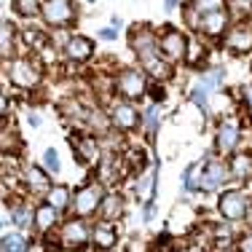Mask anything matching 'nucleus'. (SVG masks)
I'll return each mask as SVG.
<instances>
[{
    "instance_id": "obj_10",
    "label": "nucleus",
    "mask_w": 252,
    "mask_h": 252,
    "mask_svg": "<svg viewBox=\"0 0 252 252\" xmlns=\"http://www.w3.org/2000/svg\"><path fill=\"white\" fill-rule=\"evenodd\" d=\"M228 11H207V14H201V19L196 22V27L201 30L204 35H209V38H218V35H223L228 30Z\"/></svg>"
},
{
    "instance_id": "obj_8",
    "label": "nucleus",
    "mask_w": 252,
    "mask_h": 252,
    "mask_svg": "<svg viewBox=\"0 0 252 252\" xmlns=\"http://www.w3.org/2000/svg\"><path fill=\"white\" fill-rule=\"evenodd\" d=\"M129 43H131V49H134V54L140 59H145V57H151V54L158 51V40L153 38V32L148 27H134L129 32Z\"/></svg>"
},
{
    "instance_id": "obj_39",
    "label": "nucleus",
    "mask_w": 252,
    "mask_h": 252,
    "mask_svg": "<svg viewBox=\"0 0 252 252\" xmlns=\"http://www.w3.org/2000/svg\"><path fill=\"white\" fill-rule=\"evenodd\" d=\"M89 3H94V0H89Z\"/></svg>"
},
{
    "instance_id": "obj_30",
    "label": "nucleus",
    "mask_w": 252,
    "mask_h": 252,
    "mask_svg": "<svg viewBox=\"0 0 252 252\" xmlns=\"http://www.w3.org/2000/svg\"><path fill=\"white\" fill-rule=\"evenodd\" d=\"M228 8H231L233 14L244 16L247 11H252V0H228Z\"/></svg>"
},
{
    "instance_id": "obj_36",
    "label": "nucleus",
    "mask_w": 252,
    "mask_h": 252,
    "mask_svg": "<svg viewBox=\"0 0 252 252\" xmlns=\"http://www.w3.org/2000/svg\"><path fill=\"white\" fill-rule=\"evenodd\" d=\"M102 38H105V40H113V38H116V30H110V27H105V30H102Z\"/></svg>"
},
{
    "instance_id": "obj_25",
    "label": "nucleus",
    "mask_w": 252,
    "mask_h": 252,
    "mask_svg": "<svg viewBox=\"0 0 252 252\" xmlns=\"http://www.w3.org/2000/svg\"><path fill=\"white\" fill-rule=\"evenodd\" d=\"M27 250V242L22 236H16V233H5L3 236V252H22Z\"/></svg>"
},
{
    "instance_id": "obj_9",
    "label": "nucleus",
    "mask_w": 252,
    "mask_h": 252,
    "mask_svg": "<svg viewBox=\"0 0 252 252\" xmlns=\"http://www.w3.org/2000/svg\"><path fill=\"white\" fill-rule=\"evenodd\" d=\"M110 124L116 126V129H121V131H131V129H137V124H140V113H137L129 102H116L113 110H110Z\"/></svg>"
},
{
    "instance_id": "obj_38",
    "label": "nucleus",
    "mask_w": 252,
    "mask_h": 252,
    "mask_svg": "<svg viewBox=\"0 0 252 252\" xmlns=\"http://www.w3.org/2000/svg\"><path fill=\"white\" fill-rule=\"evenodd\" d=\"M247 223H250V225H252V207H250V209H247Z\"/></svg>"
},
{
    "instance_id": "obj_31",
    "label": "nucleus",
    "mask_w": 252,
    "mask_h": 252,
    "mask_svg": "<svg viewBox=\"0 0 252 252\" xmlns=\"http://www.w3.org/2000/svg\"><path fill=\"white\" fill-rule=\"evenodd\" d=\"M14 223H16V225H30V223H32V212H30L27 207H16Z\"/></svg>"
},
{
    "instance_id": "obj_6",
    "label": "nucleus",
    "mask_w": 252,
    "mask_h": 252,
    "mask_svg": "<svg viewBox=\"0 0 252 252\" xmlns=\"http://www.w3.org/2000/svg\"><path fill=\"white\" fill-rule=\"evenodd\" d=\"M116 89L126 99H140L142 94L148 92L145 73H140V70H124V73L116 78Z\"/></svg>"
},
{
    "instance_id": "obj_27",
    "label": "nucleus",
    "mask_w": 252,
    "mask_h": 252,
    "mask_svg": "<svg viewBox=\"0 0 252 252\" xmlns=\"http://www.w3.org/2000/svg\"><path fill=\"white\" fill-rule=\"evenodd\" d=\"M43 164H46V172H49V175H57L59 172V156L54 148H49V151L43 153Z\"/></svg>"
},
{
    "instance_id": "obj_20",
    "label": "nucleus",
    "mask_w": 252,
    "mask_h": 252,
    "mask_svg": "<svg viewBox=\"0 0 252 252\" xmlns=\"http://www.w3.org/2000/svg\"><path fill=\"white\" fill-rule=\"evenodd\" d=\"M46 201L51 204V207H57L59 212L67 207H73V196H70V188H64V185H54L49 188V193H46Z\"/></svg>"
},
{
    "instance_id": "obj_35",
    "label": "nucleus",
    "mask_w": 252,
    "mask_h": 252,
    "mask_svg": "<svg viewBox=\"0 0 252 252\" xmlns=\"http://www.w3.org/2000/svg\"><path fill=\"white\" fill-rule=\"evenodd\" d=\"M244 105H247V110L252 113V83L244 86Z\"/></svg>"
},
{
    "instance_id": "obj_18",
    "label": "nucleus",
    "mask_w": 252,
    "mask_h": 252,
    "mask_svg": "<svg viewBox=\"0 0 252 252\" xmlns=\"http://www.w3.org/2000/svg\"><path fill=\"white\" fill-rule=\"evenodd\" d=\"M116 239H118V233H116V225H113V220L97 223V228L92 231V242L97 244V247H102V250L116 247Z\"/></svg>"
},
{
    "instance_id": "obj_4",
    "label": "nucleus",
    "mask_w": 252,
    "mask_h": 252,
    "mask_svg": "<svg viewBox=\"0 0 252 252\" xmlns=\"http://www.w3.org/2000/svg\"><path fill=\"white\" fill-rule=\"evenodd\" d=\"M158 51L164 54L169 62H180V59H185V54H188V40H185V35L177 32L175 27H166L164 35L158 38Z\"/></svg>"
},
{
    "instance_id": "obj_1",
    "label": "nucleus",
    "mask_w": 252,
    "mask_h": 252,
    "mask_svg": "<svg viewBox=\"0 0 252 252\" xmlns=\"http://www.w3.org/2000/svg\"><path fill=\"white\" fill-rule=\"evenodd\" d=\"M102 201H105V188L99 183H89L81 190H75L73 209H75L78 218H89V215H94L102 207Z\"/></svg>"
},
{
    "instance_id": "obj_28",
    "label": "nucleus",
    "mask_w": 252,
    "mask_h": 252,
    "mask_svg": "<svg viewBox=\"0 0 252 252\" xmlns=\"http://www.w3.org/2000/svg\"><path fill=\"white\" fill-rule=\"evenodd\" d=\"M25 40L30 46H35V49H40V46L46 43V35L40 32V30H35V27H30V30H25Z\"/></svg>"
},
{
    "instance_id": "obj_2",
    "label": "nucleus",
    "mask_w": 252,
    "mask_h": 252,
    "mask_svg": "<svg viewBox=\"0 0 252 252\" xmlns=\"http://www.w3.org/2000/svg\"><path fill=\"white\" fill-rule=\"evenodd\" d=\"M8 78L14 86L19 89H35L40 83V78H43V73H40L38 64H32L30 59H14V62L8 64Z\"/></svg>"
},
{
    "instance_id": "obj_33",
    "label": "nucleus",
    "mask_w": 252,
    "mask_h": 252,
    "mask_svg": "<svg viewBox=\"0 0 252 252\" xmlns=\"http://www.w3.org/2000/svg\"><path fill=\"white\" fill-rule=\"evenodd\" d=\"M148 94H151V99H153V102H164V99H166V92H164L161 86H156V83H153L151 89H148Z\"/></svg>"
},
{
    "instance_id": "obj_13",
    "label": "nucleus",
    "mask_w": 252,
    "mask_h": 252,
    "mask_svg": "<svg viewBox=\"0 0 252 252\" xmlns=\"http://www.w3.org/2000/svg\"><path fill=\"white\" fill-rule=\"evenodd\" d=\"M62 247H83L89 242V228L81 223V220H70V223L62 225V236H59Z\"/></svg>"
},
{
    "instance_id": "obj_24",
    "label": "nucleus",
    "mask_w": 252,
    "mask_h": 252,
    "mask_svg": "<svg viewBox=\"0 0 252 252\" xmlns=\"http://www.w3.org/2000/svg\"><path fill=\"white\" fill-rule=\"evenodd\" d=\"M40 8H43L40 0H14V11L22 16H35Z\"/></svg>"
},
{
    "instance_id": "obj_16",
    "label": "nucleus",
    "mask_w": 252,
    "mask_h": 252,
    "mask_svg": "<svg viewBox=\"0 0 252 252\" xmlns=\"http://www.w3.org/2000/svg\"><path fill=\"white\" fill-rule=\"evenodd\" d=\"M140 64L145 67V73H148V75H153V78H156V81H166V78L172 75L169 59L161 57V51H156V54H151V57L140 59Z\"/></svg>"
},
{
    "instance_id": "obj_11",
    "label": "nucleus",
    "mask_w": 252,
    "mask_h": 252,
    "mask_svg": "<svg viewBox=\"0 0 252 252\" xmlns=\"http://www.w3.org/2000/svg\"><path fill=\"white\" fill-rule=\"evenodd\" d=\"M225 49L233 54H247L252 51V27L250 25H236L228 30L225 35Z\"/></svg>"
},
{
    "instance_id": "obj_37",
    "label": "nucleus",
    "mask_w": 252,
    "mask_h": 252,
    "mask_svg": "<svg viewBox=\"0 0 252 252\" xmlns=\"http://www.w3.org/2000/svg\"><path fill=\"white\" fill-rule=\"evenodd\" d=\"M177 3H180V0H166V8H175Z\"/></svg>"
},
{
    "instance_id": "obj_22",
    "label": "nucleus",
    "mask_w": 252,
    "mask_h": 252,
    "mask_svg": "<svg viewBox=\"0 0 252 252\" xmlns=\"http://www.w3.org/2000/svg\"><path fill=\"white\" fill-rule=\"evenodd\" d=\"M231 175L236 180H250L252 177V156H233L231 158Z\"/></svg>"
},
{
    "instance_id": "obj_17",
    "label": "nucleus",
    "mask_w": 252,
    "mask_h": 252,
    "mask_svg": "<svg viewBox=\"0 0 252 252\" xmlns=\"http://www.w3.org/2000/svg\"><path fill=\"white\" fill-rule=\"evenodd\" d=\"M92 51H94V43L89 38H83V35L70 38L67 46H64V54H67V59H73V62H86V59L92 57Z\"/></svg>"
},
{
    "instance_id": "obj_26",
    "label": "nucleus",
    "mask_w": 252,
    "mask_h": 252,
    "mask_svg": "<svg viewBox=\"0 0 252 252\" xmlns=\"http://www.w3.org/2000/svg\"><path fill=\"white\" fill-rule=\"evenodd\" d=\"M14 25H11V22H3V38H0V54H3V57H8L11 54V43H14Z\"/></svg>"
},
{
    "instance_id": "obj_34",
    "label": "nucleus",
    "mask_w": 252,
    "mask_h": 252,
    "mask_svg": "<svg viewBox=\"0 0 252 252\" xmlns=\"http://www.w3.org/2000/svg\"><path fill=\"white\" fill-rule=\"evenodd\" d=\"M239 250L252 252V233H250V236H242V239H239Z\"/></svg>"
},
{
    "instance_id": "obj_3",
    "label": "nucleus",
    "mask_w": 252,
    "mask_h": 252,
    "mask_svg": "<svg viewBox=\"0 0 252 252\" xmlns=\"http://www.w3.org/2000/svg\"><path fill=\"white\" fill-rule=\"evenodd\" d=\"M40 14H43L46 25H51V27L73 25V19H75L73 0H46L43 8H40Z\"/></svg>"
},
{
    "instance_id": "obj_29",
    "label": "nucleus",
    "mask_w": 252,
    "mask_h": 252,
    "mask_svg": "<svg viewBox=\"0 0 252 252\" xmlns=\"http://www.w3.org/2000/svg\"><path fill=\"white\" fill-rule=\"evenodd\" d=\"M223 3L225 0H193V8L199 11V14H207V11H218Z\"/></svg>"
},
{
    "instance_id": "obj_7",
    "label": "nucleus",
    "mask_w": 252,
    "mask_h": 252,
    "mask_svg": "<svg viewBox=\"0 0 252 252\" xmlns=\"http://www.w3.org/2000/svg\"><path fill=\"white\" fill-rule=\"evenodd\" d=\"M228 172H231V166H225L223 161H209V164H204L201 177H199V190H218L225 183Z\"/></svg>"
},
{
    "instance_id": "obj_14",
    "label": "nucleus",
    "mask_w": 252,
    "mask_h": 252,
    "mask_svg": "<svg viewBox=\"0 0 252 252\" xmlns=\"http://www.w3.org/2000/svg\"><path fill=\"white\" fill-rule=\"evenodd\" d=\"M239 145V124L236 121H223L218 129V140H215V148L218 153H231L233 148Z\"/></svg>"
},
{
    "instance_id": "obj_32",
    "label": "nucleus",
    "mask_w": 252,
    "mask_h": 252,
    "mask_svg": "<svg viewBox=\"0 0 252 252\" xmlns=\"http://www.w3.org/2000/svg\"><path fill=\"white\" fill-rule=\"evenodd\" d=\"M145 124H148V129H151V134H156V126H158V110H156V107H151V110L145 113Z\"/></svg>"
},
{
    "instance_id": "obj_5",
    "label": "nucleus",
    "mask_w": 252,
    "mask_h": 252,
    "mask_svg": "<svg viewBox=\"0 0 252 252\" xmlns=\"http://www.w3.org/2000/svg\"><path fill=\"white\" fill-rule=\"evenodd\" d=\"M220 207V215L225 220H242L247 218V209H250V199L242 193V190H225L218 201Z\"/></svg>"
},
{
    "instance_id": "obj_21",
    "label": "nucleus",
    "mask_w": 252,
    "mask_h": 252,
    "mask_svg": "<svg viewBox=\"0 0 252 252\" xmlns=\"http://www.w3.org/2000/svg\"><path fill=\"white\" fill-rule=\"evenodd\" d=\"M25 183L30 190H46L49 188V175H46L43 169H38V166H27L25 169Z\"/></svg>"
},
{
    "instance_id": "obj_23",
    "label": "nucleus",
    "mask_w": 252,
    "mask_h": 252,
    "mask_svg": "<svg viewBox=\"0 0 252 252\" xmlns=\"http://www.w3.org/2000/svg\"><path fill=\"white\" fill-rule=\"evenodd\" d=\"M99 212L105 215V220H116L118 215H121V199H118V196H105Z\"/></svg>"
},
{
    "instance_id": "obj_12",
    "label": "nucleus",
    "mask_w": 252,
    "mask_h": 252,
    "mask_svg": "<svg viewBox=\"0 0 252 252\" xmlns=\"http://www.w3.org/2000/svg\"><path fill=\"white\" fill-rule=\"evenodd\" d=\"M220 83H223V73H220V70H212L209 75H204L201 81L196 83V89L190 92V99H193L196 105L207 113V97H209V92H212V89L220 86Z\"/></svg>"
},
{
    "instance_id": "obj_19",
    "label": "nucleus",
    "mask_w": 252,
    "mask_h": 252,
    "mask_svg": "<svg viewBox=\"0 0 252 252\" xmlns=\"http://www.w3.org/2000/svg\"><path fill=\"white\" fill-rule=\"evenodd\" d=\"M57 223H59V209L51 207L49 201L35 209V225H38V231H49V228H54Z\"/></svg>"
},
{
    "instance_id": "obj_15",
    "label": "nucleus",
    "mask_w": 252,
    "mask_h": 252,
    "mask_svg": "<svg viewBox=\"0 0 252 252\" xmlns=\"http://www.w3.org/2000/svg\"><path fill=\"white\" fill-rule=\"evenodd\" d=\"M73 151H75V158L81 164H97L99 161V148H97V140L94 137H73Z\"/></svg>"
}]
</instances>
